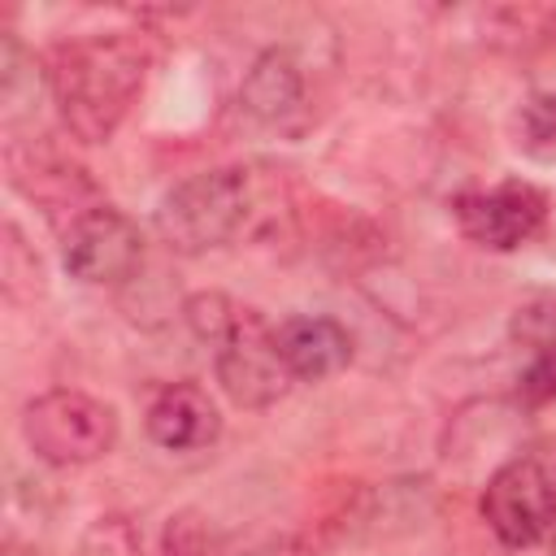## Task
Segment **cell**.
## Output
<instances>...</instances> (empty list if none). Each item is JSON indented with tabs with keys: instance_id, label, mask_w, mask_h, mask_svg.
<instances>
[{
	"instance_id": "12",
	"label": "cell",
	"mask_w": 556,
	"mask_h": 556,
	"mask_svg": "<svg viewBox=\"0 0 556 556\" xmlns=\"http://www.w3.org/2000/svg\"><path fill=\"white\" fill-rule=\"evenodd\" d=\"M156 556H235V552L226 547L213 517H204L200 508H178L161 530Z\"/></svg>"
},
{
	"instance_id": "3",
	"label": "cell",
	"mask_w": 556,
	"mask_h": 556,
	"mask_svg": "<svg viewBox=\"0 0 556 556\" xmlns=\"http://www.w3.org/2000/svg\"><path fill=\"white\" fill-rule=\"evenodd\" d=\"M252 213V178L248 169L222 165L200 169L174 182L156 204V235L178 256H204L230 243Z\"/></svg>"
},
{
	"instance_id": "13",
	"label": "cell",
	"mask_w": 556,
	"mask_h": 556,
	"mask_svg": "<svg viewBox=\"0 0 556 556\" xmlns=\"http://www.w3.org/2000/svg\"><path fill=\"white\" fill-rule=\"evenodd\" d=\"M517 400H521L526 408H547V404H556V343L534 348L530 365L521 369Z\"/></svg>"
},
{
	"instance_id": "7",
	"label": "cell",
	"mask_w": 556,
	"mask_h": 556,
	"mask_svg": "<svg viewBox=\"0 0 556 556\" xmlns=\"http://www.w3.org/2000/svg\"><path fill=\"white\" fill-rule=\"evenodd\" d=\"M452 217L469 243H478L486 252H513L543 230L547 195L534 182L508 178L486 191H460L452 200Z\"/></svg>"
},
{
	"instance_id": "10",
	"label": "cell",
	"mask_w": 556,
	"mask_h": 556,
	"mask_svg": "<svg viewBox=\"0 0 556 556\" xmlns=\"http://www.w3.org/2000/svg\"><path fill=\"white\" fill-rule=\"evenodd\" d=\"M278 356L291 382H326L352 361V334L321 313H291L274 326Z\"/></svg>"
},
{
	"instance_id": "15",
	"label": "cell",
	"mask_w": 556,
	"mask_h": 556,
	"mask_svg": "<svg viewBox=\"0 0 556 556\" xmlns=\"http://www.w3.org/2000/svg\"><path fill=\"white\" fill-rule=\"evenodd\" d=\"M513 334L521 343H530V352L556 343V295H543V300L521 304L517 317H513Z\"/></svg>"
},
{
	"instance_id": "4",
	"label": "cell",
	"mask_w": 556,
	"mask_h": 556,
	"mask_svg": "<svg viewBox=\"0 0 556 556\" xmlns=\"http://www.w3.org/2000/svg\"><path fill=\"white\" fill-rule=\"evenodd\" d=\"M117 434H122L117 413L104 400L87 395V391L56 387V391L35 395L22 408V439H26V447L43 465H56V469L91 465V460L109 456L117 447Z\"/></svg>"
},
{
	"instance_id": "11",
	"label": "cell",
	"mask_w": 556,
	"mask_h": 556,
	"mask_svg": "<svg viewBox=\"0 0 556 556\" xmlns=\"http://www.w3.org/2000/svg\"><path fill=\"white\" fill-rule=\"evenodd\" d=\"M239 104L265 122V126H282L300 104H304V74L295 65L291 52L269 48L252 61V70L239 83Z\"/></svg>"
},
{
	"instance_id": "8",
	"label": "cell",
	"mask_w": 556,
	"mask_h": 556,
	"mask_svg": "<svg viewBox=\"0 0 556 556\" xmlns=\"http://www.w3.org/2000/svg\"><path fill=\"white\" fill-rule=\"evenodd\" d=\"M9 178H13V187H17L22 195H30L48 217H56L61 230H65L78 213H87L91 204H100L91 178H87L74 161H65L61 152H52V148H43V143H26V148L13 143V148H9Z\"/></svg>"
},
{
	"instance_id": "9",
	"label": "cell",
	"mask_w": 556,
	"mask_h": 556,
	"mask_svg": "<svg viewBox=\"0 0 556 556\" xmlns=\"http://www.w3.org/2000/svg\"><path fill=\"white\" fill-rule=\"evenodd\" d=\"M143 430L165 452H204L222 434V413L204 387L169 382L152 395V404L143 413Z\"/></svg>"
},
{
	"instance_id": "6",
	"label": "cell",
	"mask_w": 556,
	"mask_h": 556,
	"mask_svg": "<svg viewBox=\"0 0 556 556\" xmlns=\"http://www.w3.org/2000/svg\"><path fill=\"white\" fill-rule=\"evenodd\" d=\"M61 265L83 287H117L143 265V235L122 208L100 200L61 230Z\"/></svg>"
},
{
	"instance_id": "16",
	"label": "cell",
	"mask_w": 556,
	"mask_h": 556,
	"mask_svg": "<svg viewBox=\"0 0 556 556\" xmlns=\"http://www.w3.org/2000/svg\"><path fill=\"white\" fill-rule=\"evenodd\" d=\"M4 556H43V552H35L30 543H17V539H9V543H4Z\"/></svg>"
},
{
	"instance_id": "5",
	"label": "cell",
	"mask_w": 556,
	"mask_h": 556,
	"mask_svg": "<svg viewBox=\"0 0 556 556\" xmlns=\"http://www.w3.org/2000/svg\"><path fill=\"white\" fill-rule=\"evenodd\" d=\"M478 513L504 547H534L556 534V473L539 456H513L486 478Z\"/></svg>"
},
{
	"instance_id": "14",
	"label": "cell",
	"mask_w": 556,
	"mask_h": 556,
	"mask_svg": "<svg viewBox=\"0 0 556 556\" xmlns=\"http://www.w3.org/2000/svg\"><path fill=\"white\" fill-rule=\"evenodd\" d=\"M521 143L530 152H552L556 148V87L534 91L521 104Z\"/></svg>"
},
{
	"instance_id": "1",
	"label": "cell",
	"mask_w": 556,
	"mask_h": 556,
	"mask_svg": "<svg viewBox=\"0 0 556 556\" xmlns=\"http://www.w3.org/2000/svg\"><path fill=\"white\" fill-rule=\"evenodd\" d=\"M152 52L135 30L65 39L48 56V91L78 143H109L139 100Z\"/></svg>"
},
{
	"instance_id": "2",
	"label": "cell",
	"mask_w": 556,
	"mask_h": 556,
	"mask_svg": "<svg viewBox=\"0 0 556 556\" xmlns=\"http://www.w3.org/2000/svg\"><path fill=\"white\" fill-rule=\"evenodd\" d=\"M187 321L200 343L213 348V374L230 404L239 408H269L287 395L291 374L278 356L274 326L226 291H200L187 300Z\"/></svg>"
}]
</instances>
